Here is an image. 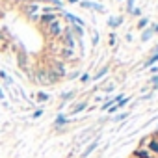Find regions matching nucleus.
Listing matches in <instances>:
<instances>
[{
  "mask_svg": "<svg viewBox=\"0 0 158 158\" xmlns=\"http://www.w3.org/2000/svg\"><path fill=\"white\" fill-rule=\"evenodd\" d=\"M134 156H136V158H152L149 151H141V149H138V151H134Z\"/></svg>",
  "mask_w": 158,
  "mask_h": 158,
  "instance_id": "obj_1",
  "label": "nucleus"
},
{
  "mask_svg": "<svg viewBox=\"0 0 158 158\" xmlns=\"http://www.w3.org/2000/svg\"><path fill=\"white\" fill-rule=\"evenodd\" d=\"M149 151H152V152L158 154V139H151L149 141Z\"/></svg>",
  "mask_w": 158,
  "mask_h": 158,
  "instance_id": "obj_2",
  "label": "nucleus"
},
{
  "mask_svg": "<svg viewBox=\"0 0 158 158\" xmlns=\"http://www.w3.org/2000/svg\"><path fill=\"white\" fill-rule=\"evenodd\" d=\"M97 143H99V141H93V143H91V145H89V147H88V149H86L84 152H82V158H86V156H88V154H89V152H91V151H93L95 147H97Z\"/></svg>",
  "mask_w": 158,
  "mask_h": 158,
  "instance_id": "obj_3",
  "label": "nucleus"
},
{
  "mask_svg": "<svg viewBox=\"0 0 158 158\" xmlns=\"http://www.w3.org/2000/svg\"><path fill=\"white\" fill-rule=\"evenodd\" d=\"M82 6H84V8H93V10H99V11H102V6H97V4H91V2H84Z\"/></svg>",
  "mask_w": 158,
  "mask_h": 158,
  "instance_id": "obj_4",
  "label": "nucleus"
},
{
  "mask_svg": "<svg viewBox=\"0 0 158 158\" xmlns=\"http://www.w3.org/2000/svg\"><path fill=\"white\" fill-rule=\"evenodd\" d=\"M158 61V54H154V56H151L147 61H145V67H149V65H152V63H156Z\"/></svg>",
  "mask_w": 158,
  "mask_h": 158,
  "instance_id": "obj_5",
  "label": "nucleus"
},
{
  "mask_svg": "<svg viewBox=\"0 0 158 158\" xmlns=\"http://www.w3.org/2000/svg\"><path fill=\"white\" fill-rule=\"evenodd\" d=\"M152 34H154L152 30H147V32H143V35H141V39H143V41H147V39H149V37H151Z\"/></svg>",
  "mask_w": 158,
  "mask_h": 158,
  "instance_id": "obj_6",
  "label": "nucleus"
},
{
  "mask_svg": "<svg viewBox=\"0 0 158 158\" xmlns=\"http://www.w3.org/2000/svg\"><path fill=\"white\" fill-rule=\"evenodd\" d=\"M84 108H86V102H82V104H78V106H76V108L73 110V114H78V112H82Z\"/></svg>",
  "mask_w": 158,
  "mask_h": 158,
  "instance_id": "obj_7",
  "label": "nucleus"
},
{
  "mask_svg": "<svg viewBox=\"0 0 158 158\" xmlns=\"http://www.w3.org/2000/svg\"><path fill=\"white\" fill-rule=\"evenodd\" d=\"M65 121H67V119H65V117H63V115H58V119H56V125H58V127H60V125H63V123H65Z\"/></svg>",
  "mask_w": 158,
  "mask_h": 158,
  "instance_id": "obj_8",
  "label": "nucleus"
},
{
  "mask_svg": "<svg viewBox=\"0 0 158 158\" xmlns=\"http://www.w3.org/2000/svg\"><path fill=\"white\" fill-rule=\"evenodd\" d=\"M121 24V19H110V26H117Z\"/></svg>",
  "mask_w": 158,
  "mask_h": 158,
  "instance_id": "obj_9",
  "label": "nucleus"
},
{
  "mask_svg": "<svg viewBox=\"0 0 158 158\" xmlns=\"http://www.w3.org/2000/svg\"><path fill=\"white\" fill-rule=\"evenodd\" d=\"M106 71H108L106 67H104V69H101V71H99V74H95V78H102V76L106 74Z\"/></svg>",
  "mask_w": 158,
  "mask_h": 158,
  "instance_id": "obj_10",
  "label": "nucleus"
},
{
  "mask_svg": "<svg viewBox=\"0 0 158 158\" xmlns=\"http://www.w3.org/2000/svg\"><path fill=\"white\" fill-rule=\"evenodd\" d=\"M54 19H56L54 15H45V17H43V21H47V23H50V21L54 23Z\"/></svg>",
  "mask_w": 158,
  "mask_h": 158,
  "instance_id": "obj_11",
  "label": "nucleus"
},
{
  "mask_svg": "<svg viewBox=\"0 0 158 158\" xmlns=\"http://www.w3.org/2000/svg\"><path fill=\"white\" fill-rule=\"evenodd\" d=\"M52 34H60V26H58L56 23L52 24Z\"/></svg>",
  "mask_w": 158,
  "mask_h": 158,
  "instance_id": "obj_12",
  "label": "nucleus"
},
{
  "mask_svg": "<svg viewBox=\"0 0 158 158\" xmlns=\"http://www.w3.org/2000/svg\"><path fill=\"white\" fill-rule=\"evenodd\" d=\"M145 24H147V19H141V21H139V24H138V28H143Z\"/></svg>",
  "mask_w": 158,
  "mask_h": 158,
  "instance_id": "obj_13",
  "label": "nucleus"
},
{
  "mask_svg": "<svg viewBox=\"0 0 158 158\" xmlns=\"http://www.w3.org/2000/svg\"><path fill=\"white\" fill-rule=\"evenodd\" d=\"M151 82H152V84H158V76H152V78H151Z\"/></svg>",
  "mask_w": 158,
  "mask_h": 158,
  "instance_id": "obj_14",
  "label": "nucleus"
},
{
  "mask_svg": "<svg viewBox=\"0 0 158 158\" xmlns=\"http://www.w3.org/2000/svg\"><path fill=\"white\" fill-rule=\"evenodd\" d=\"M132 6H134V0H128V10H132Z\"/></svg>",
  "mask_w": 158,
  "mask_h": 158,
  "instance_id": "obj_15",
  "label": "nucleus"
},
{
  "mask_svg": "<svg viewBox=\"0 0 158 158\" xmlns=\"http://www.w3.org/2000/svg\"><path fill=\"white\" fill-rule=\"evenodd\" d=\"M156 54H158V47H156Z\"/></svg>",
  "mask_w": 158,
  "mask_h": 158,
  "instance_id": "obj_16",
  "label": "nucleus"
}]
</instances>
